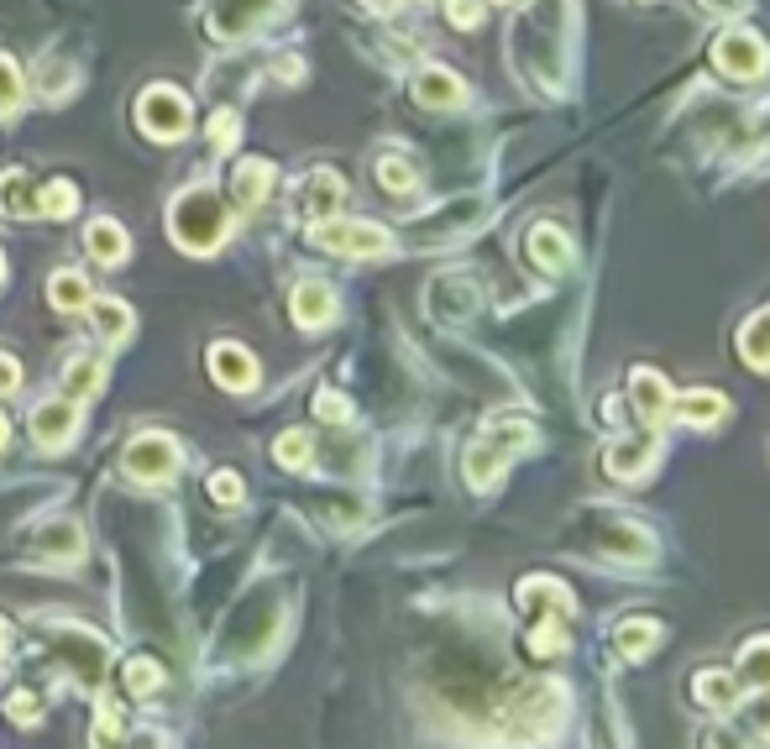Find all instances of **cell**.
<instances>
[{"label":"cell","instance_id":"obj_38","mask_svg":"<svg viewBox=\"0 0 770 749\" xmlns=\"http://www.w3.org/2000/svg\"><path fill=\"white\" fill-rule=\"evenodd\" d=\"M205 131H210V148H215V152H231V148H237L241 116H237V111H231V105H220V111H210Z\"/></svg>","mask_w":770,"mask_h":749},{"label":"cell","instance_id":"obj_45","mask_svg":"<svg viewBox=\"0 0 770 749\" xmlns=\"http://www.w3.org/2000/svg\"><path fill=\"white\" fill-rule=\"evenodd\" d=\"M16 389H22V361L11 352H0V398H11Z\"/></svg>","mask_w":770,"mask_h":749},{"label":"cell","instance_id":"obj_15","mask_svg":"<svg viewBox=\"0 0 770 749\" xmlns=\"http://www.w3.org/2000/svg\"><path fill=\"white\" fill-rule=\"evenodd\" d=\"M210 378L220 383V389L231 393H247L257 383V357L237 346V341H220V346H210Z\"/></svg>","mask_w":770,"mask_h":749},{"label":"cell","instance_id":"obj_14","mask_svg":"<svg viewBox=\"0 0 770 749\" xmlns=\"http://www.w3.org/2000/svg\"><path fill=\"white\" fill-rule=\"evenodd\" d=\"M74 430H79V404H74V398H63V393L31 409V435H37V446L59 450V446L74 441Z\"/></svg>","mask_w":770,"mask_h":749},{"label":"cell","instance_id":"obj_50","mask_svg":"<svg viewBox=\"0 0 770 749\" xmlns=\"http://www.w3.org/2000/svg\"><path fill=\"white\" fill-rule=\"evenodd\" d=\"M498 5H514V0H498Z\"/></svg>","mask_w":770,"mask_h":749},{"label":"cell","instance_id":"obj_6","mask_svg":"<svg viewBox=\"0 0 770 749\" xmlns=\"http://www.w3.org/2000/svg\"><path fill=\"white\" fill-rule=\"evenodd\" d=\"M53 656L68 660V671H74V682H79V687H100V676H105V665H111L105 639H100L94 630H79V624L53 630Z\"/></svg>","mask_w":770,"mask_h":749},{"label":"cell","instance_id":"obj_9","mask_svg":"<svg viewBox=\"0 0 770 749\" xmlns=\"http://www.w3.org/2000/svg\"><path fill=\"white\" fill-rule=\"evenodd\" d=\"M488 215V200L482 194H467V200H451V205H441V211H430L425 220L415 226V241L419 246H441V241H456L467 237L477 220Z\"/></svg>","mask_w":770,"mask_h":749},{"label":"cell","instance_id":"obj_46","mask_svg":"<svg viewBox=\"0 0 770 749\" xmlns=\"http://www.w3.org/2000/svg\"><path fill=\"white\" fill-rule=\"evenodd\" d=\"M11 639H16V630H11V624H5V619H0V660L11 656Z\"/></svg>","mask_w":770,"mask_h":749},{"label":"cell","instance_id":"obj_24","mask_svg":"<svg viewBox=\"0 0 770 749\" xmlns=\"http://www.w3.org/2000/svg\"><path fill=\"white\" fill-rule=\"evenodd\" d=\"M341 205H346V183H341V174L315 168L310 183H304V215H310V220H330Z\"/></svg>","mask_w":770,"mask_h":749},{"label":"cell","instance_id":"obj_43","mask_svg":"<svg viewBox=\"0 0 770 749\" xmlns=\"http://www.w3.org/2000/svg\"><path fill=\"white\" fill-rule=\"evenodd\" d=\"M445 16H451V27H477L482 22V5L477 0H445Z\"/></svg>","mask_w":770,"mask_h":749},{"label":"cell","instance_id":"obj_44","mask_svg":"<svg viewBox=\"0 0 770 749\" xmlns=\"http://www.w3.org/2000/svg\"><path fill=\"white\" fill-rule=\"evenodd\" d=\"M37 85H42V90H68V85H74V68H63V63L42 59V68H37Z\"/></svg>","mask_w":770,"mask_h":749},{"label":"cell","instance_id":"obj_37","mask_svg":"<svg viewBox=\"0 0 770 749\" xmlns=\"http://www.w3.org/2000/svg\"><path fill=\"white\" fill-rule=\"evenodd\" d=\"M27 100V85H22V68L11 53H0V120H11Z\"/></svg>","mask_w":770,"mask_h":749},{"label":"cell","instance_id":"obj_12","mask_svg":"<svg viewBox=\"0 0 770 749\" xmlns=\"http://www.w3.org/2000/svg\"><path fill=\"white\" fill-rule=\"evenodd\" d=\"M519 608L530 613L534 624H571V593H566L556 576H525L519 582Z\"/></svg>","mask_w":770,"mask_h":749},{"label":"cell","instance_id":"obj_1","mask_svg":"<svg viewBox=\"0 0 770 749\" xmlns=\"http://www.w3.org/2000/svg\"><path fill=\"white\" fill-rule=\"evenodd\" d=\"M226 231H231V215H226V200L215 194V183H189L184 194H174V205H168V237L189 257H210L226 241Z\"/></svg>","mask_w":770,"mask_h":749},{"label":"cell","instance_id":"obj_22","mask_svg":"<svg viewBox=\"0 0 770 749\" xmlns=\"http://www.w3.org/2000/svg\"><path fill=\"white\" fill-rule=\"evenodd\" d=\"M294 320L304 330H326L336 320V289L320 283V278H304L294 289Z\"/></svg>","mask_w":770,"mask_h":749},{"label":"cell","instance_id":"obj_11","mask_svg":"<svg viewBox=\"0 0 770 749\" xmlns=\"http://www.w3.org/2000/svg\"><path fill=\"white\" fill-rule=\"evenodd\" d=\"M477 304H482V289H477V278H467V272H441V278L430 283V315L445 320V326L472 320Z\"/></svg>","mask_w":770,"mask_h":749},{"label":"cell","instance_id":"obj_18","mask_svg":"<svg viewBox=\"0 0 770 749\" xmlns=\"http://www.w3.org/2000/svg\"><path fill=\"white\" fill-rule=\"evenodd\" d=\"M415 94H419V105H430V111H456V105H467V85H462L451 68H441V63H425V68H419Z\"/></svg>","mask_w":770,"mask_h":749},{"label":"cell","instance_id":"obj_28","mask_svg":"<svg viewBox=\"0 0 770 749\" xmlns=\"http://www.w3.org/2000/svg\"><path fill=\"white\" fill-rule=\"evenodd\" d=\"M100 383H105V367H100V357H89V352L63 367V398H74V404L94 398V393H100Z\"/></svg>","mask_w":770,"mask_h":749},{"label":"cell","instance_id":"obj_23","mask_svg":"<svg viewBox=\"0 0 770 749\" xmlns=\"http://www.w3.org/2000/svg\"><path fill=\"white\" fill-rule=\"evenodd\" d=\"M85 246H89V257L100 263V268H121L126 263V252H131V237L121 231V220H89V231H85Z\"/></svg>","mask_w":770,"mask_h":749},{"label":"cell","instance_id":"obj_31","mask_svg":"<svg viewBox=\"0 0 770 749\" xmlns=\"http://www.w3.org/2000/svg\"><path fill=\"white\" fill-rule=\"evenodd\" d=\"M79 211V189L68 179H48L37 189V215H48V220H74Z\"/></svg>","mask_w":770,"mask_h":749},{"label":"cell","instance_id":"obj_40","mask_svg":"<svg viewBox=\"0 0 770 749\" xmlns=\"http://www.w3.org/2000/svg\"><path fill=\"white\" fill-rule=\"evenodd\" d=\"M755 691H760V697L744 702V723H749L755 739H770V687H755Z\"/></svg>","mask_w":770,"mask_h":749},{"label":"cell","instance_id":"obj_29","mask_svg":"<svg viewBox=\"0 0 770 749\" xmlns=\"http://www.w3.org/2000/svg\"><path fill=\"white\" fill-rule=\"evenodd\" d=\"M48 304L63 309V315H74V309H89V278L74 268H59L48 278Z\"/></svg>","mask_w":770,"mask_h":749},{"label":"cell","instance_id":"obj_10","mask_svg":"<svg viewBox=\"0 0 770 749\" xmlns=\"http://www.w3.org/2000/svg\"><path fill=\"white\" fill-rule=\"evenodd\" d=\"M278 5H283V0H210L205 31L210 37H220V42H237V37L263 27Z\"/></svg>","mask_w":770,"mask_h":749},{"label":"cell","instance_id":"obj_26","mask_svg":"<svg viewBox=\"0 0 770 749\" xmlns=\"http://www.w3.org/2000/svg\"><path fill=\"white\" fill-rule=\"evenodd\" d=\"M89 315H94V330H100L105 346H121L131 335V326H137L131 304H121V300H89Z\"/></svg>","mask_w":770,"mask_h":749},{"label":"cell","instance_id":"obj_39","mask_svg":"<svg viewBox=\"0 0 770 749\" xmlns=\"http://www.w3.org/2000/svg\"><path fill=\"white\" fill-rule=\"evenodd\" d=\"M5 719H16L22 728H31V723L42 719V697L27 687H16V691H5Z\"/></svg>","mask_w":770,"mask_h":749},{"label":"cell","instance_id":"obj_47","mask_svg":"<svg viewBox=\"0 0 770 749\" xmlns=\"http://www.w3.org/2000/svg\"><path fill=\"white\" fill-rule=\"evenodd\" d=\"M708 11H740V0H703Z\"/></svg>","mask_w":770,"mask_h":749},{"label":"cell","instance_id":"obj_3","mask_svg":"<svg viewBox=\"0 0 770 749\" xmlns=\"http://www.w3.org/2000/svg\"><path fill=\"white\" fill-rule=\"evenodd\" d=\"M121 467H126V478H137V482H168V478H178V467H184V450H178L174 435L142 430V435L126 441Z\"/></svg>","mask_w":770,"mask_h":749},{"label":"cell","instance_id":"obj_19","mask_svg":"<svg viewBox=\"0 0 770 749\" xmlns=\"http://www.w3.org/2000/svg\"><path fill=\"white\" fill-rule=\"evenodd\" d=\"M267 194H273V163L267 157H241L237 174H231V200H237V211H257Z\"/></svg>","mask_w":770,"mask_h":749},{"label":"cell","instance_id":"obj_32","mask_svg":"<svg viewBox=\"0 0 770 749\" xmlns=\"http://www.w3.org/2000/svg\"><path fill=\"white\" fill-rule=\"evenodd\" d=\"M734 676H740L744 687H770V634H760V639L744 645Z\"/></svg>","mask_w":770,"mask_h":749},{"label":"cell","instance_id":"obj_33","mask_svg":"<svg viewBox=\"0 0 770 749\" xmlns=\"http://www.w3.org/2000/svg\"><path fill=\"white\" fill-rule=\"evenodd\" d=\"M0 215L5 220H31L37 215V194L27 189V174H5L0 179Z\"/></svg>","mask_w":770,"mask_h":749},{"label":"cell","instance_id":"obj_20","mask_svg":"<svg viewBox=\"0 0 770 749\" xmlns=\"http://www.w3.org/2000/svg\"><path fill=\"white\" fill-rule=\"evenodd\" d=\"M37 550H42V561H79L85 556V530H79V519H48L42 530H37Z\"/></svg>","mask_w":770,"mask_h":749},{"label":"cell","instance_id":"obj_30","mask_svg":"<svg viewBox=\"0 0 770 749\" xmlns=\"http://www.w3.org/2000/svg\"><path fill=\"white\" fill-rule=\"evenodd\" d=\"M740 352L749 367H760V372H770V309H760V315H749L740 330Z\"/></svg>","mask_w":770,"mask_h":749},{"label":"cell","instance_id":"obj_13","mask_svg":"<svg viewBox=\"0 0 770 749\" xmlns=\"http://www.w3.org/2000/svg\"><path fill=\"white\" fill-rule=\"evenodd\" d=\"M597 550H603V556H614V561H651L655 539H651V530H640L634 519L614 513V519H603V524H597Z\"/></svg>","mask_w":770,"mask_h":749},{"label":"cell","instance_id":"obj_16","mask_svg":"<svg viewBox=\"0 0 770 749\" xmlns=\"http://www.w3.org/2000/svg\"><path fill=\"white\" fill-rule=\"evenodd\" d=\"M525 257H530L540 272H566L571 263H577V246H571V237H566L561 226H534L530 237H525Z\"/></svg>","mask_w":770,"mask_h":749},{"label":"cell","instance_id":"obj_4","mask_svg":"<svg viewBox=\"0 0 770 749\" xmlns=\"http://www.w3.org/2000/svg\"><path fill=\"white\" fill-rule=\"evenodd\" d=\"M137 120H142V131H148L152 142H178V137H189V94L174 90V85H148L142 100H137Z\"/></svg>","mask_w":770,"mask_h":749},{"label":"cell","instance_id":"obj_2","mask_svg":"<svg viewBox=\"0 0 770 749\" xmlns=\"http://www.w3.org/2000/svg\"><path fill=\"white\" fill-rule=\"evenodd\" d=\"M530 446H534V430L525 420L493 424V430H488L482 441H472V450H467V482H472V487H493V482L504 478L508 461L525 456Z\"/></svg>","mask_w":770,"mask_h":749},{"label":"cell","instance_id":"obj_27","mask_svg":"<svg viewBox=\"0 0 770 749\" xmlns=\"http://www.w3.org/2000/svg\"><path fill=\"white\" fill-rule=\"evenodd\" d=\"M655 645H660V624H651V619H623L619 630H614V650L623 660L655 656Z\"/></svg>","mask_w":770,"mask_h":749},{"label":"cell","instance_id":"obj_8","mask_svg":"<svg viewBox=\"0 0 770 749\" xmlns=\"http://www.w3.org/2000/svg\"><path fill=\"white\" fill-rule=\"evenodd\" d=\"M712 63L729 74V79H740V85H755L760 74L770 68V53H766V42L755 37V31H744V27H734V31H723L718 37V48H712Z\"/></svg>","mask_w":770,"mask_h":749},{"label":"cell","instance_id":"obj_17","mask_svg":"<svg viewBox=\"0 0 770 749\" xmlns=\"http://www.w3.org/2000/svg\"><path fill=\"white\" fill-rule=\"evenodd\" d=\"M629 404H634V415L640 424H660L671 415V383L651 372V367H634V378H629Z\"/></svg>","mask_w":770,"mask_h":749},{"label":"cell","instance_id":"obj_25","mask_svg":"<svg viewBox=\"0 0 770 749\" xmlns=\"http://www.w3.org/2000/svg\"><path fill=\"white\" fill-rule=\"evenodd\" d=\"M740 691H744V682L734 676V671H703V676L692 682V697H697L703 708H712V713L740 708Z\"/></svg>","mask_w":770,"mask_h":749},{"label":"cell","instance_id":"obj_34","mask_svg":"<svg viewBox=\"0 0 770 749\" xmlns=\"http://www.w3.org/2000/svg\"><path fill=\"white\" fill-rule=\"evenodd\" d=\"M373 174H378V183H383L388 194H415V183H419V168L409 157H399V152H383Z\"/></svg>","mask_w":770,"mask_h":749},{"label":"cell","instance_id":"obj_36","mask_svg":"<svg viewBox=\"0 0 770 749\" xmlns=\"http://www.w3.org/2000/svg\"><path fill=\"white\" fill-rule=\"evenodd\" d=\"M273 456H278V467H283V472H304V467H310V456H315L310 430H283V435H278V446H273Z\"/></svg>","mask_w":770,"mask_h":749},{"label":"cell","instance_id":"obj_7","mask_svg":"<svg viewBox=\"0 0 770 749\" xmlns=\"http://www.w3.org/2000/svg\"><path fill=\"white\" fill-rule=\"evenodd\" d=\"M660 461V424H640L634 435H614V446L603 450V472L619 482L645 478Z\"/></svg>","mask_w":770,"mask_h":749},{"label":"cell","instance_id":"obj_21","mask_svg":"<svg viewBox=\"0 0 770 749\" xmlns=\"http://www.w3.org/2000/svg\"><path fill=\"white\" fill-rule=\"evenodd\" d=\"M671 415L686 424V430H712V424L729 420V398L712 389H697V393H682V398H671Z\"/></svg>","mask_w":770,"mask_h":749},{"label":"cell","instance_id":"obj_41","mask_svg":"<svg viewBox=\"0 0 770 749\" xmlns=\"http://www.w3.org/2000/svg\"><path fill=\"white\" fill-rule=\"evenodd\" d=\"M205 493L215 498V504L237 509V504H241V478H237V472H215V478L205 482Z\"/></svg>","mask_w":770,"mask_h":749},{"label":"cell","instance_id":"obj_5","mask_svg":"<svg viewBox=\"0 0 770 749\" xmlns=\"http://www.w3.org/2000/svg\"><path fill=\"white\" fill-rule=\"evenodd\" d=\"M315 246H326V252H341V257H388L393 252V237H388L383 226H373V220H315Z\"/></svg>","mask_w":770,"mask_h":749},{"label":"cell","instance_id":"obj_49","mask_svg":"<svg viewBox=\"0 0 770 749\" xmlns=\"http://www.w3.org/2000/svg\"><path fill=\"white\" fill-rule=\"evenodd\" d=\"M0 283H5V257H0Z\"/></svg>","mask_w":770,"mask_h":749},{"label":"cell","instance_id":"obj_42","mask_svg":"<svg viewBox=\"0 0 770 749\" xmlns=\"http://www.w3.org/2000/svg\"><path fill=\"white\" fill-rule=\"evenodd\" d=\"M315 415L330 424H346L352 420V398H341V393H315Z\"/></svg>","mask_w":770,"mask_h":749},{"label":"cell","instance_id":"obj_35","mask_svg":"<svg viewBox=\"0 0 770 749\" xmlns=\"http://www.w3.org/2000/svg\"><path fill=\"white\" fill-rule=\"evenodd\" d=\"M121 687L131 691V697H152V691L163 687V665L148 656H131L121 665Z\"/></svg>","mask_w":770,"mask_h":749},{"label":"cell","instance_id":"obj_48","mask_svg":"<svg viewBox=\"0 0 770 749\" xmlns=\"http://www.w3.org/2000/svg\"><path fill=\"white\" fill-rule=\"evenodd\" d=\"M5 441H11V420L0 415V446H5Z\"/></svg>","mask_w":770,"mask_h":749}]
</instances>
